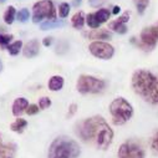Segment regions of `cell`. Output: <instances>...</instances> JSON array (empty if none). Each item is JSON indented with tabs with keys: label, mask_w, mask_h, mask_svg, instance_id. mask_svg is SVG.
<instances>
[{
	"label": "cell",
	"mask_w": 158,
	"mask_h": 158,
	"mask_svg": "<svg viewBox=\"0 0 158 158\" xmlns=\"http://www.w3.org/2000/svg\"><path fill=\"white\" fill-rule=\"evenodd\" d=\"M86 23H87V25H89L91 29H98L100 25H101V24L97 21V19H96V16H95V13H91V14L87 15Z\"/></svg>",
	"instance_id": "7402d4cb"
},
{
	"label": "cell",
	"mask_w": 158,
	"mask_h": 158,
	"mask_svg": "<svg viewBox=\"0 0 158 158\" xmlns=\"http://www.w3.org/2000/svg\"><path fill=\"white\" fill-rule=\"evenodd\" d=\"M105 86H106V82L103 80H100V78L90 76V75H81L78 77L77 84H76L77 91L82 95L98 94L103 91Z\"/></svg>",
	"instance_id": "5b68a950"
},
{
	"label": "cell",
	"mask_w": 158,
	"mask_h": 158,
	"mask_svg": "<svg viewBox=\"0 0 158 158\" xmlns=\"http://www.w3.org/2000/svg\"><path fill=\"white\" fill-rule=\"evenodd\" d=\"M84 36H86L87 39H92V40H110L112 39V34L108 31V30H105V29H95L90 32H85Z\"/></svg>",
	"instance_id": "7c38bea8"
},
{
	"label": "cell",
	"mask_w": 158,
	"mask_h": 158,
	"mask_svg": "<svg viewBox=\"0 0 158 158\" xmlns=\"http://www.w3.org/2000/svg\"><path fill=\"white\" fill-rule=\"evenodd\" d=\"M132 89L151 105H158V73L139 69L132 75Z\"/></svg>",
	"instance_id": "7a4b0ae2"
},
{
	"label": "cell",
	"mask_w": 158,
	"mask_h": 158,
	"mask_svg": "<svg viewBox=\"0 0 158 158\" xmlns=\"http://www.w3.org/2000/svg\"><path fill=\"white\" fill-rule=\"evenodd\" d=\"M2 71H3V62L0 61V72H2Z\"/></svg>",
	"instance_id": "e575fe53"
},
{
	"label": "cell",
	"mask_w": 158,
	"mask_h": 158,
	"mask_svg": "<svg viewBox=\"0 0 158 158\" xmlns=\"http://www.w3.org/2000/svg\"><path fill=\"white\" fill-rule=\"evenodd\" d=\"M39 51H40V45H39V41L36 40V39H34V40H30L24 48H23V54L25 57H35Z\"/></svg>",
	"instance_id": "4fadbf2b"
},
{
	"label": "cell",
	"mask_w": 158,
	"mask_h": 158,
	"mask_svg": "<svg viewBox=\"0 0 158 158\" xmlns=\"http://www.w3.org/2000/svg\"><path fill=\"white\" fill-rule=\"evenodd\" d=\"M43 44H44L45 46H50V45L52 44V37H51V36H48V37H45L44 40H43Z\"/></svg>",
	"instance_id": "1f68e13d"
},
{
	"label": "cell",
	"mask_w": 158,
	"mask_h": 158,
	"mask_svg": "<svg viewBox=\"0 0 158 158\" xmlns=\"http://www.w3.org/2000/svg\"><path fill=\"white\" fill-rule=\"evenodd\" d=\"M32 10V21L35 24L40 23L43 19H48V21L56 20V10L51 0H40V2L35 3Z\"/></svg>",
	"instance_id": "8992f818"
},
{
	"label": "cell",
	"mask_w": 158,
	"mask_h": 158,
	"mask_svg": "<svg viewBox=\"0 0 158 158\" xmlns=\"http://www.w3.org/2000/svg\"><path fill=\"white\" fill-rule=\"evenodd\" d=\"M18 146L0 133V158H15Z\"/></svg>",
	"instance_id": "30bf717a"
},
{
	"label": "cell",
	"mask_w": 158,
	"mask_h": 158,
	"mask_svg": "<svg viewBox=\"0 0 158 158\" xmlns=\"http://www.w3.org/2000/svg\"><path fill=\"white\" fill-rule=\"evenodd\" d=\"M151 148H152V151H153L156 154H158V131H156V133H154L153 137H152Z\"/></svg>",
	"instance_id": "4316f807"
},
{
	"label": "cell",
	"mask_w": 158,
	"mask_h": 158,
	"mask_svg": "<svg viewBox=\"0 0 158 158\" xmlns=\"http://www.w3.org/2000/svg\"><path fill=\"white\" fill-rule=\"evenodd\" d=\"M128 20H130V13H128V11H126L122 16H120L117 20H114V21L110 23L108 27H110L111 30H113V31L118 32V34H126V32H127L126 23H127Z\"/></svg>",
	"instance_id": "8fae6325"
},
{
	"label": "cell",
	"mask_w": 158,
	"mask_h": 158,
	"mask_svg": "<svg viewBox=\"0 0 158 158\" xmlns=\"http://www.w3.org/2000/svg\"><path fill=\"white\" fill-rule=\"evenodd\" d=\"M16 18H18V20L20 21V23H25V21H27L29 20V18H30V13H29V10L27 9H21L18 14H16Z\"/></svg>",
	"instance_id": "484cf974"
},
{
	"label": "cell",
	"mask_w": 158,
	"mask_h": 158,
	"mask_svg": "<svg viewBox=\"0 0 158 158\" xmlns=\"http://www.w3.org/2000/svg\"><path fill=\"white\" fill-rule=\"evenodd\" d=\"M106 0H89V4L92 6V8H98L101 6L102 4H105Z\"/></svg>",
	"instance_id": "4dcf8cb0"
},
{
	"label": "cell",
	"mask_w": 158,
	"mask_h": 158,
	"mask_svg": "<svg viewBox=\"0 0 158 158\" xmlns=\"http://www.w3.org/2000/svg\"><path fill=\"white\" fill-rule=\"evenodd\" d=\"M158 41V23L144 27L141 31V43L138 44L141 48H143V50L146 51H151L156 48V44Z\"/></svg>",
	"instance_id": "ba28073f"
},
{
	"label": "cell",
	"mask_w": 158,
	"mask_h": 158,
	"mask_svg": "<svg viewBox=\"0 0 158 158\" xmlns=\"http://www.w3.org/2000/svg\"><path fill=\"white\" fill-rule=\"evenodd\" d=\"M27 126V121L24 120V118H16V120L10 125V128L11 131L16 132V133H23L24 130L26 128Z\"/></svg>",
	"instance_id": "e0dca14e"
},
{
	"label": "cell",
	"mask_w": 158,
	"mask_h": 158,
	"mask_svg": "<svg viewBox=\"0 0 158 158\" xmlns=\"http://www.w3.org/2000/svg\"><path fill=\"white\" fill-rule=\"evenodd\" d=\"M71 24L75 29H82L84 25H85V16H84V13L82 11H78L76 13L72 19H71Z\"/></svg>",
	"instance_id": "ac0fdd59"
},
{
	"label": "cell",
	"mask_w": 158,
	"mask_h": 158,
	"mask_svg": "<svg viewBox=\"0 0 158 158\" xmlns=\"http://www.w3.org/2000/svg\"><path fill=\"white\" fill-rule=\"evenodd\" d=\"M148 4H149V0H136V6H137L138 14L142 15L144 13V10L147 9Z\"/></svg>",
	"instance_id": "cb8c5ba5"
},
{
	"label": "cell",
	"mask_w": 158,
	"mask_h": 158,
	"mask_svg": "<svg viewBox=\"0 0 158 158\" xmlns=\"http://www.w3.org/2000/svg\"><path fill=\"white\" fill-rule=\"evenodd\" d=\"M39 110H40V108H39L37 105H29L25 112H26L29 116H32V114H36V113L39 112Z\"/></svg>",
	"instance_id": "f1b7e54d"
},
{
	"label": "cell",
	"mask_w": 158,
	"mask_h": 158,
	"mask_svg": "<svg viewBox=\"0 0 158 158\" xmlns=\"http://www.w3.org/2000/svg\"><path fill=\"white\" fill-rule=\"evenodd\" d=\"M80 153L81 148L75 139L61 136L55 138L50 144L48 158H77Z\"/></svg>",
	"instance_id": "3957f363"
},
{
	"label": "cell",
	"mask_w": 158,
	"mask_h": 158,
	"mask_svg": "<svg viewBox=\"0 0 158 158\" xmlns=\"http://www.w3.org/2000/svg\"><path fill=\"white\" fill-rule=\"evenodd\" d=\"M76 111H77V105H76V103H71L70 107H69V112H67L66 117H67V118H69V117H72V116L76 113Z\"/></svg>",
	"instance_id": "f546056e"
},
{
	"label": "cell",
	"mask_w": 158,
	"mask_h": 158,
	"mask_svg": "<svg viewBox=\"0 0 158 158\" xmlns=\"http://www.w3.org/2000/svg\"><path fill=\"white\" fill-rule=\"evenodd\" d=\"M95 16H96V19H97V21L100 24H103V23H106L110 19L111 11L107 10V9H100L97 13H95Z\"/></svg>",
	"instance_id": "d6986e66"
},
{
	"label": "cell",
	"mask_w": 158,
	"mask_h": 158,
	"mask_svg": "<svg viewBox=\"0 0 158 158\" xmlns=\"http://www.w3.org/2000/svg\"><path fill=\"white\" fill-rule=\"evenodd\" d=\"M70 13V4L67 3H61L59 5V15L60 18H66Z\"/></svg>",
	"instance_id": "d4e9b609"
},
{
	"label": "cell",
	"mask_w": 158,
	"mask_h": 158,
	"mask_svg": "<svg viewBox=\"0 0 158 158\" xmlns=\"http://www.w3.org/2000/svg\"><path fill=\"white\" fill-rule=\"evenodd\" d=\"M89 50L95 57H98V59H102V60H110L114 54L113 46L107 44V43H103V41L91 43L90 46H89Z\"/></svg>",
	"instance_id": "9c48e42d"
},
{
	"label": "cell",
	"mask_w": 158,
	"mask_h": 158,
	"mask_svg": "<svg viewBox=\"0 0 158 158\" xmlns=\"http://www.w3.org/2000/svg\"><path fill=\"white\" fill-rule=\"evenodd\" d=\"M64 86V78L61 76H52L49 80V89L51 91H60Z\"/></svg>",
	"instance_id": "2e32d148"
},
{
	"label": "cell",
	"mask_w": 158,
	"mask_h": 158,
	"mask_svg": "<svg viewBox=\"0 0 158 158\" xmlns=\"http://www.w3.org/2000/svg\"><path fill=\"white\" fill-rule=\"evenodd\" d=\"M21 49H23V41H21V40L14 41L13 44H10V45L8 46V51H9V54L13 55V56L18 55V54L20 52Z\"/></svg>",
	"instance_id": "44dd1931"
},
{
	"label": "cell",
	"mask_w": 158,
	"mask_h": 158,
	"mask_svg": "<svg viewBox=\"0 0 158 158\" xmlns=\"http://www.w3.org/2000/svg\"><path fill=\"white\" fill-rule=\"evenodd\" d=\"M15 16H16V11H15V8L14 6H9L5 13H4V21L6 24H13L14 20H15Z\"/></svg>",
	"instance_id": "ffe728a7"
},
{
	"label": "cell",
	"mask_w": 158,
	"mask_h": 158,
	"mask_svg": "<svg viewBox=\"0 0 158 158\" xmlns=\"http://www.w3.org/2000/svg\"><path fill=\"white\" fill-rule=\"evenodd\" d=\"M51 106V100L49 97H41L39 100V107L41 110H45V108H49Z\"/></svg>",
	"instance_id": "83f0119b"
},
{
	"label": "cell",
	"mask_w": 158,
	"mask_h": 158,
	"mask_svg": "<svg viewBox=\"0 0 158 158\" xmlns=\"http://www.w3.org/2000/svg\"><path fill=\"white\" fill-rule=\"evenodd\" d=\"M13 39V35H6V34H0V46L3 49H8L10 45V41Z\"/></svg>",
	"instance_id": "603a6c76"
},
{
	"label": "cell",
	"mask_w": 158,
	"mask_h": 158,
	"mask_svg": "<svg viewBox=\"0 0 158 158\" xmlns=\"http://www.w3.org/2000/svg\"><path fill=\"white\" fill-rule=\"evenodd\" d=\"M110 112L112 116V121L116 126L125 125L133 116L132 105L123 97H117L111 102Z\"/></svg>",
	"instance_id": "277c9868"
},
{
	"label": "cell",
	"mask_w": 158,
	"mask_h": 158,
	"mask_svg": "<svg viewBox=\"0 0 158 158\" xmlns=\"http://www.w3.org/2000/svg\"><path fill=\"white\" fill-rule=\"evenodd\" d=\"M121 11V8L118 6V5H116V6H113V10H112V14H114V15H117L118 13Z\"/></svg>",
	"instance_id": "d6a6232c"
},
{
	"label": "cell",
	"mask_w": 158,
	"mask_h": 158,
	"mask_svg": "<svg viewBox=\"0 0 158 158\" xmlns=\"http://www.w3.org/2000/svg\"><path fill=\"white\" fill-rule=\"evenodd\" d=\"M118 158H144L146 152L143 146L136 139H128L118 148Z\"/></svg>",
	"instance_id": "52a82bcc"
},
{
	"label": "cell",
	"mask_w": 158,
	"mask_h": 158,
	"mask_svg": "<svg viewBox=\"0 0 158 158\" xmlns=\"http://www.w3.org/2000/svg\"><path fill=\"white\" fill-rule=\"evenodd\" d=\"M66 23L64 20H49L46 23H43L40 25V29L41 30H52V29H59V27H62L65 26Z\"/></svg>",
	"instance_id": "9a60e30c"
},
{
	"label": "cell",
	"mask_w": 158,
	"mask_h": 158,
	"mask_svg": "<svg viewBox=\"0 0 158 158\" xmlns=\"http://www.w3.org/2000/svg\"><path fill=\"white\" fill-rule=\"evenodd\" d=\"M0 3H2V4H3V3H5V0H0Z\"/></svg>",
	"instance_id": "d590c367"
},
{
	"label": "cell",
	"mask_w": 158,
	"mask_h": 158,
	"mask_svg": "<svg viewBox=\"0 0 158 158\" xmlns=\"http://www.w3.org/2000/svg\"><path fill=\"white\" fill-rule=\"evenodd\" d=\"M81 2H82V0H73V6H78V5H80L81 4Z\"/></svg>",
	"instance_id": "836d02e7"
},
{
	"label": "cell",
	"mask_w": 158,
	"mask_h": 158,
	"mask_svg": "<svg viewBox=\"0 0 158 158\" xmlns=\"http://www.w3.org/2000/svg\"><path fill=\"white\" fill-rule=\"evenodd\" d=\"M75 133L85 143L94 144L102 151H106L113 139V131L101 116H94L78 121L75 125Z\"/></svg>",
	"instance_id": "6da1fadb"
},
{
	"label": "cell",
	"mask_w": 158,
	"mask_h": 158,
	"mask_svg": "<svg viewBox=\"0 0 158 158\" xmlns=\"http://www.w3.org/2000/svg\"><path fill=\"white\" fill-rule=\"evenodd\" d=\"M27 106H29V101L25 97H18L13 103V114L19 117L26 111Z\"/></svg>",
	"instance_id": "5bb4252c"
}]
</instances>
